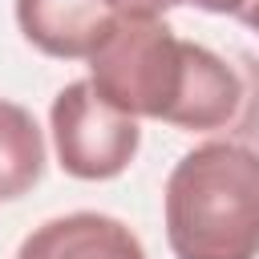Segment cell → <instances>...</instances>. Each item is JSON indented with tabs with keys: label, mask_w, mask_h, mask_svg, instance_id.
Returning a JSON list of instances; mask_svg holds the SVG:
<instances>
[{
	"label": "cell",
	"mask_w": 259,
	"mask_h": 259,
	"mask_svg": "<svg viewBox=\"0 0 259 259\" xmlns=\"http://www.w3.org/2000/svg\"><path fill=\"white\" fill-rule=\"evenodd\" d=\"M57 162L65 174L81 182H109L117 178L142 146V130L134 117L113 109L89 81H69L49 109Z\"/></svg>",
	"instance_id": "3957f363"
},
{
	"label": "cell",
	"mask_w": 259,
	"mask_h": 259,
	"mask_svg": "<svg viewBox=\"0 0 259 259\" xmlns=\"http://www.w3.org/2000/svg\"><path fill=\"white\" fill-rule=\"evenodd\" d=\"M89 85L125 117L178 130H223L243 105L239 73L166 20H117L89 57Z\"/></svg>",
	"instance_id": "6da1fadb"
},
{
	"label": "cell",
	"mask_w": 259,
	"mask_h": 259,
	"mask_svg": "<svg viewBox=\"0 0 259 259\" xmlns=\"http://www.w3.org/2000/svg\"><path fill=\"white\" fill-rule=\"evenodd\" d=\"M174 259H259V150L202 142L186 150L162 190Z\"/></svg>",
	"instance_id": "7a4b0ae2"
},
{
	"label": "cell",
	"mask_w": 259,
	"mask_h": 259,
	"mask_svg": "<svg viewBox=\"0 0 259 259\" xmlns=\"http://www.w3.org/2000/svg\"><path fill=\"white\" fill-rule=\"evenodd\" d=\"M16 259H146V247L121 219L73 210L24 235Z\"/></svg>",
	"instance_id": "5b68a950"
},
{
	"label": "cell",
	"mask_w": 259,
	"mask_h": 259,
	"mask_svg": "<svg viewBox=\"0 0 259 259\" xmlns=\"http://www.w3.org/2000/svg\"><path fill=\"white\" fill-rule=\"evenodd\" d=\"M186 0H105V8L117 20H162V12L178 8Z\"/></svg>",
	"instance_id": "52a82bcc"
},
{
	"label": "cell",
	"mask_w": 259,
	"mask_h": 259,
	"mask_svg": "<svg viewBox=\"0 0 259 259\" xmlns=\"http://www.w3.org/2000/svg\"><path fill=\"white\" fill-rule=\"evenodd\" d=\"M45 174V138L36 117L16 105L0 101V198L28 194Z\"/></svg>",
	"instance_id": "8992f818"
},
{
	"label": "cell",
	"mask_w": 259,
	"mask_h": 259,
	"mask_svg": "<svg viewBox=\"0 0 259 259\" xmlns=\"http://www.w3.org/2000/svg\"><path fill=\"white\" fill-rule=\"evenodd\" d=\"M186 4H194V8H202V12H214V16H235V20H239L251 0H186Z\"/></svg>",
	"instance_id": "ba28073f"
},
{
	"label": "cell",
	"mask_w": 259,
	"mask_h": 259,
	"mask_svg": "<svg viewBox=\"0 0 259 259\" xmlns=\"http://www.w3.org/2000/svg\"><path fill=\"white\" fill-rule=\"evenodd\" d=\"M16 24L45 57L89 61L117 16L105 8V0H16Z\"/></svg>",
	"instance_id": "277c9868"
},
{
	"label": "cell",
	"mask_w": 259,
	"mask_h": 259,
	"mask_svg": "<svg viewBox=\"0 0 259 259\" xmlns=\"http://www.w3.org/2000/svg\"><path fill=\"white\" fill-rule=\"evenodd\" d=\"M239 20H243V24H247V28L259 36V0H251V4L243 8V16H239Z\"/></svg>",
	"instance_id": "9c48e42d"
}]
</instances>
